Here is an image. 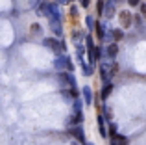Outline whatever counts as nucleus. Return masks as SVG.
<instances>
[{
	"mask_svg": "<svg viewBox=\"0 0 146 145\" xmlns=\"http://www.w3.org/2000/svg\"><path fill=\"white\" fill-rule=\"evenodd\" d=\"M111 91H113V84H106V86H104V89H102V99H104V101H106V99L111 95Z\"/></svg>",
	"mask_w": 146,
	"mask_h": 145,
	"instance_id": "nucleus-13",
	"label": "nucleus"
},
{
	"mask_svg": "<svg viewBox=\"0 0 146 145\" xmlns=\"http://www.w3.org/2000/svg\"><path fill=\"white\" fill-rule=\"evenodd\" d=\"M41 11L46 15L50 21H59V22H61V13H59V7H57V4H44V2H43Z\"/></svg>",
	"mask_w": 146,
	"mask_h": 145,
	"instance_id": "nucleus-1",
	"label": "nucleus"
},
{
	"mask_svg": "<svg viewBox=\"0 0 146 145\" xmlns=\"http://www.w3.org/2000/svg\"><path fill=\"white\" fill-rule=\"evenodd\" d=\"M85 24H87V28H89V30H93L94 26H96V22H94V19L89 15V17H85Z\"/></svg>",
	"mask_w": 146,
	"mask_h": 145,
	"instance_id": "nucleus-17",
	"label": "nucleus"
},
{
	"mask_svg": "<svg viewBox=\"0 0 146 145\" xmlns=\"http://www.w3.org/2000/svg\"><path fill=\"white\" fill-rule=\"evenodd\" d=\"M87 145H94V143H87Z\"/></svg>",
	"mask_w": 146,
	"mask_h": 145,
	"instance_id": "nucleus-28",
	"label": "nucleus"
},
{
	"mask_svg": "<svg viewBox=\"0 0 146 145\" xmlns=\"http://www.w3.org/2000/svg\"><path fill=\"white\" fill-rule=\"evenodd\" d=\"M80 113H82V101L76 99L74 101V115H80Z\"/></svg>",
	"mask_w": 146,
	"mask_h": 145,
	"instance_id": "nucleus-15",
	"label": "nucleus"
},
{
	"mask_svg": "<svg viewBox=\"0 0 146 145\" xmlns=\"http://www.w3.org/2000/svg\"><path fill=\"white\" fill-rule=\"evenodd\" d=\"M82 37H83V34L80 32V30H74V32H72V41H74V43H80Z\"/></svg>",
	"mask_w": 146,
	"mask_h": 145,
	"instance_id": "nucleus-14",
	"label": "nucleus"
},
{
	"mask_svg": "<svg viewBox=\"0 0 146 145\" xmlns=\"http://www.w3.org/2000/svg\"><path fill=\"white\" fill-rule=\"evenodd\" d=\"M128 4H129V6H139L141 0H128Z\"/></svg>",
	"mask_w": 146,
	"mask_h": 145,
	"instance_id": "nucleus-21",
	"label": "nucleus"
},
{
	"mask_svg": "<svg viewBox=\"0 0 146 145\" xmlns=\"http://www.w3.org/2000/svg\"><path fill=\"white\" fill-rule=\"evenodd\" d=\"M87 50H93V48H94V43H93V37H87Z\"/></svg>",
	"mask_w": 146,
	"mask_h": 145,
	"instance_id": "nucleus-20",
	"label": "nucleus"
},
{
	"mask_svg": "<svg viewBox=\"0 0 146 145\" xmlns=\"http://www.w3.org/2000/svg\"><path fill=\"white\" fill-rule=\"evenodd\" d=\"M72 134L76 136V140L78 142H82V143H85V134H83V128L80 127V125H76L74 128H72Z\"/></svg>",
	"mask_w": 146,
	"mask_h": 145,
	"instance_id": "nucleus-6",
	"label": "nucleus"
},
{
	"mask_svg": "<svg viewBox=\"0 0 146 145\" xmlns=\"http://www.w3.org/2000/svg\"><path fill=\"white\" fill-rule=\"evenodd\" d=\"M111 145H128V138L126 136H120V134H115L111 138Z\"/></svg>",
	"mask_w": 146,
	"mask_h": 145,
	"instance_id": "nucleus-8",
	"label": "nucleus"
},
{
	"mask_svg": "<svg viewBox=\"0 0 146 145\" xmlns=\"http://www.w3.org/2000/svg\"><path fill=\"white\" fill-rule=\"evenodd\" d=\"M106 54L109 56V58H115V56L118 54V47H117V43H111L109 47H107V50H106Z\"/></svg>",
	"mask_w": 146,
	"mask_h": 145,
	"instance_id": "nucleus-11",
	"label": "nucleus"
},
{
	"mask_svg": "<svg viewBox=\"0 0 146 145\" xmlns=\"http://www.w3.org/2000/svg\"><path fill=\"white\" fill-rule=\"evenodd\" d=\"M59 80H61V82H65V84H68L70 87H76V80H74V76H72L70 72H61Z\"/></svg>",
	"mask_w": 146,
	"mask_h": 145,
	"instance_id": "nucleus-5",
	"label": "nucleus"
},
{
	"mask_svg": "<svg viewBox=\"0 0 146 145\" xmlns=\"http://www.w3.org/2000/svg\"><path fill=\"white\" fill-rule=\"evenodd\" d=\"M70 15H72V17H76V15H78V9H76V7H70Z\"/></svg>",
	"mask_w": 146,
	"mask_h": 145,
	"instance_id": "nucleus-25",
	"label": "nucleus"
},
{
	"mask_svg": "<svg viewBox=\"0 0 146 145\" xmlns=\"http://www.w3.org/2000/svg\"><path fill=\"white\" fill-rule=\"evenodd\" d=\"M141 13H143L144 17H146V2H144V4H141Z\"/></svg>",
	"mask_w": 146,
	"mask_h": 145,
	"instance_id": "nucleus-23",
	"label": "nucleus"
},
{
	"mask_svg": "<svg viewBox=\"0 0 146 145\" xmlns=\"http://www.w3.org/2000/svg\"><path fill=\"white\" fill-rule=\"evenodd\" d=\"M115 11H117V7H115V0H107L106 6H104V15H106V19H113Z\"/></svg>",
	"mask_w": 146,
	"mask_h": 145,
	"instance_id": "nucleus-4",
	"label": "nucleus"
},
{
	"mask_svg": "<svg viewBox=\"0 0 146 145\" xmlns=\"http://www.w3.org/2000/svg\"><path fill=\"white\" fill-rule=\"evenodd\" d=\"M98 128H100V134H102V138H106L107 132H106V123H104V115H98Z\"/></svg>",
	"mask_w": 146,
	"mask_h": 145,
	"instance_id": "nucleus-12",
	"label": "nucleus"
},
{
	"mask_svg": "<svg viewBox=\"0 0 146 145\" xmlns=\"http://www.w3.org/2000/svg\"><path fill=\"white\" fill-rule=\"evenodd\" d=\"M32 30L33 32H41V26L39 24H32Z\"/></svg>",
	"mask_w": 146,
	"mask_h": 145,
	"instance_id": "nucleus-24",
	"label": "nucleus"
},
{
	"mask_svg": "<svg viewBox=\"0 0 146 145\" xmlns=\"http://www.w3.org/2000/svg\"><path fill=\"white\" fill-rule=\"evenodd\" d=\"M94 28H96V36L100 37V39H104V37H106V34H104V26L102 24H96Z\"/></svg>",
	"mask_w": 146,
	"mask_h": 145,
	"instance_id": "nucleus-18",
	"label": "nucleus"
},
{
	"mask_svg": "<svg viewBox=\"0 0 146 145\" xmlns=\"http://www.w3.org/2000/svg\"><path fill=\"white\" fill-rule=\"evenodd\" d=\"M80 2H82L83 7H89V6H91V0H80Z\"/></svg>",
	"mask_w": 146,
	"mask_h": 145,
	"instance_id": "nucleus-22",
	"label": "nucleus"
},
{
	"mask_svg": "<svg viewBox=\"0 0 146 145\" xmlns=\"http://www.w3.org/2000/svg\"><path fill=\"white\" fill-rule=\"evenodd\" d=\"M54 67H56L57 71H61V72H63L65 69H67V71H72V69H74L70 58H67V56H57V58L54 60Z\"/></svg>",
	"mask_w": 146,
	"mask_h": 145,
	"instance_id": "nucleus-2",
	"label": "nucleus"
},
{
	"mask_svg": "<svg viewBox=\"0 0 146 145\" xmlns=\"http://www.w3.org/2000/svg\"><path fill=\"white\" fill-rule=\"evenodd\" d=\"M104 6H106V2H104V0H98L96 9H98V13H100V15H104Z\"/></svg>",
	"mask_w": 146,
	"mask_h": 145,
	"instance_id": "nucleus-19",
	"label": "nucleus"
},
{
	"mask_svg": "<svg viewBox=\"0 0 146 145\" xmlns=\"http://www.w3.org/2000/svg\"><path fill=\"white\" fill-rule=\"evenodd\" d=\"M111 36H113L115 41H118V39H122V37H124V32H122V30H113V32H111Z\"/></svg>",
	"mask_w": 146,
	"mask_h": 145,
	"instance_id": "nucleus-16",
	"label": "nucleus"
},
{
	"mask_svg": "<svg viewBox=\"0 0 146 145\" xmlns=\"http://www.w3.org/2000/svg\"><path fill=\"white\" fill-rule=\"evenodd\" d=\"M82 93H83V99H85V104H91V102H93V91H91V87L85 86Z\"/></svg>",
	"mask_w": 146,
	"mask_h": 145,
	"instance_id": "nucleus-10",
	"label": "nucleus"
},
{
	"mask_svg": "<svg viewBox=\"0 0 146 145\" xmlns=\"http://www.w3.org/2000/svg\"><path fill=\"white\" fill-rule=\"evenodd\" d=\"M50 28H52V32L56 34L57 37H61V34H63V26H61L59 21H50Z\"/></svg>",
	"mask_w": 146,
	"mask_h": 145,
	"instance_id": "nucleus-7",
	"label": "nucleus"
},
{
	"mask_svg": "<svg viewBox=\"0 0 146 145\" xmlns=\"http://www.w3.org/2000/svg\"><path fill=\"white\" fill-rule=\"evenodd\" d=\"M120 19H122V26L124 28H128V26H131V13H128V11H120Z\"/></svg>",
	"mask_w": 146,
	"mask_h": 145,
	"instance_id": "nucleus-9",
	"label": "nucleus"
},
{
	"mask_svg": "<svg viewBox=\"0 0 146 145\" xmlns=\"http://www.w3.org/2000/svg\"><path fill=\"white\" fill-rule=\"evenodd\" d=\"M30 2H32V6H37V2H39V0H30Z\"/></svg>",
	"mask_w": 146,
	"mask_h": 145,
	"instance_id": "nucleus-26",
	"label": "nucleus"
},
{
	"mask_svg": "<svg viewBox=\"0 0 146 145\" xmlns=\"http://www.w3.org/2000/svg\"><path fill=\"white\" fill-rule=\"evenodd\" d=\"M57 2H59V4H65V2H68V0H57Z\"/></svg>",
	"mask_w": 146,
	"mask_h": 145,
	"instance_id": "nucleus-27",
	"label": "nucleus"
},
{
	"mask_svg": "<svg viewBox=\"0 0 146 145\" xmlns=\"http://www.w3.org/2000/svg\"><path fill=\"white\" fill-rule=\"evenodd\" d=\"M43 45H44V47L54 48V50H59V48H61V50H65V45L61 43L59 39H52V37H46V39L43 41Z\"/></svg>",
	"mask_w": 146,
	"mask_h": 145,
	"instance_id": "nucleus-3",
	"label": "nucleus"
}]
</instances>
